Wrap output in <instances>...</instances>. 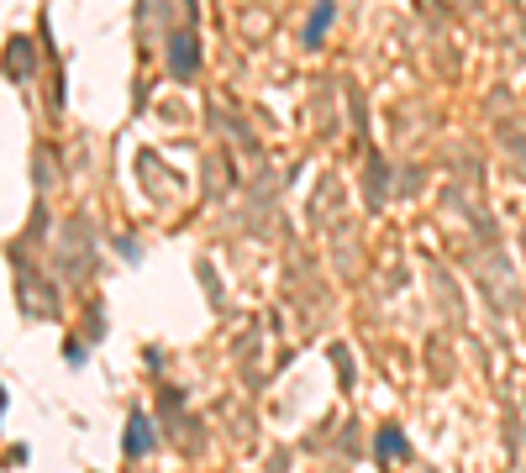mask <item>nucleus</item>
Segmentation results:
<instances>
[{"mask_svg": "<svg viewBox=\"0 0 526 473\" xmlns=\"http://www.w3.org/2000/svg\"><path fill=\"white\" fill-rule=\"evenodd\" d=\"M142 442H153V431L142 426V415H132V431H127V452H147Z\"/></svg>", "mask_w": 526, "mask_h": 473, "instance_id": "1", "label": "nucleus"}]
</instances>
